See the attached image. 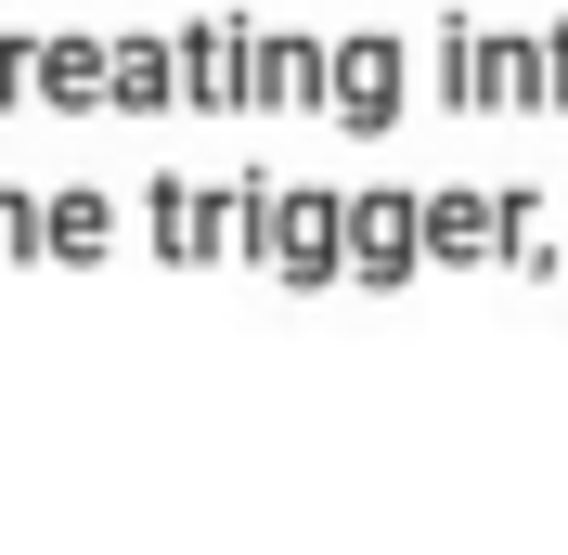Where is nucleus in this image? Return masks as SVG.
Instances as JSON below:
<instances>
[{"label":"nucleus","mask_w":568,"mask_h":555,"mask_svg":"<svg viewBox=\"0 0 568 555\" xmlns=\"http://www.w3.org/2000/svg\"><path fill=\"white\" fill-rule=\"evenodd\" d=\"M400 259H414V220L388 194H362V284H400Z\"/></svg>","instance_id":"f257e3e1"},{"label":"nucleus","mask_w":568,"mask_h":555,"mask_svg":"<svg viewBox=\"0 0 568 555\" xmlns=\"http://www.w3.org/2000/svg\"><path fill=\"white\" fill-rule=\"evenodd\" d=\"M349 117H362V130H375V117H388V91H400V52H388V39H362V52H349Z\"/></svg>","instance_id":"f03ea898"}]
</instances>
